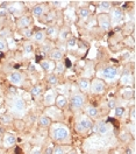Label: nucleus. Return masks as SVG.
Returning a JSON list of instances; mask_svg holds the SVG:
<instances>
[{
	"instance_id": "nucleus-8",
	"label": "nucleus",
	"mask_w": 136,
	"mask_h": 154,
	"mask_svg": "<svg viewBox=\"0 0 136 154\" xmlns=\"http://www.w3.org/2000/svg\"><path fill=\"white\" fill-rule=\"evenodd\" d=\"M123 18V13H122V11L120 10V8H112L111 10V23H114V25H117L119 23V21H121Z\"/></svg>"
},
{
	"instance_id": "nucleus-31",
	"label": "nucleus",
	"mask_w": 136,
	"mask_h": 154,
	"mask_svg": "<svg viewBox=\"0 0 136 154\" xmlns=\"http://www.w3.org/2000/svg\"><path fill=\"white\" fill-rule=\"evenodd\" d=\"M76 46H77V40H76V38H68V41H67V47H68L69 49L75 48Z\"/></svg>"
},
{
	"instance_id": "nucleus-18",
	"label": "nucleus",
	"mask_w": 136,
	"mask_h": 154,
	"mask_svg": "<svg viewBox=\"0 0 136 154\" xmlns=\"http://www.w3.org/2000/svg\"><path fill=\"white\" fill-rule=\"evenodd\" d=\"M90 81L87 78H79L78 79V88L81 91H88L90 90Z\"/></svg>"
},
{
	"instance_id": "nucleus-6",
	"label": "nucleus",
	"mask_w": 136,
	"mask_h": 154,
	"mask_svg": "<svg viewBox=\"0 0 136 154\" xmlns=\"http://www.w3.org/2000/svg\"><path fill=\"white\" fill-rule=\"evenodd\" d=\"M102 77L107 81H114L117 77V70L114 67H107L102 70Z\"/></svg>"
},
{
	"instance_id": "nucleus-22",
	"label": "nucleus",
	"mask_w": 136,
	"mask_h": 154,
	"mask_svg": "<svg viewBox=\"0 0 136 154\" xmlns=\"http://www.w3.org/2000/svg\"><path fill=\"white\" fill-rule=\"evenodd\" d=\"M40 66H41V68H42L44 71H51V70L55 68V64L51 63V62L48 61V60H43V61H41V62H40Z\"/></svg>"
},
{
	"instance_id": "nucleus-15",
	"label": "nucleus",
	"mask_w": 136,
	"mask_h": 154,
	"mask_svg": "<svg viewBox=\"0 0 136 154\" xmlns=\"http://www.w3.org/2000/svg\"><path fill=\"white\" fill-rule=\"evenodd\" d=\"M49 58L54 60V61H61L63 58V53L61 49H51L49 53Z\"/></svg>"
},
{
	"instance_id": "nucleus-41",
	"label": "nucleus",
	"mask_w": 136,
	"mask_h": 154,
	"mask_svg": "<svg viewBox=\"0 0 136 154\" xmlns=\"http://www.w3.org/2000/svg\"><path fill=\"white\" fill-rule=\"evenodd\" d=\"M68 34H69V32H68V30H62L61 33H58L59 38H61V40H63V38H67V36H68Z\"/></svg>"
},
{
	"instance_id": "nucleus-47",
	"label": "nucleus",
	"mask_w": 136,
	"mask_h": 154,
	"mask_svg": "<svg viewBox=\"0 0 136 154\" xmlns=\"http://www.w3.org/2000/svg\"><path fill=\"white\" fill-rule=\"evenodd\" d=\"M29 69H30V71H35V70H36V68L34 67V66H30Z\"/></svg>"
},
{
	"instance_id": "nucleus-42",
	"label": "nucleus",
	"mask_w": 136,
	"mask_h": 154,
	"mask_svg": "<svg viewBox=\"0 0 136 154\" xmlns=\"http://www.w3.org/2000/svg\"><path fill=\"white\" fill-rule=\"evenodd\" d=\"M8 14V11L6 7H2V8H0V17H6Z\"/></svg>"
},
{
	"instance_id": "nucleus-11",
	"label": "nucleus",
	"mask_w": 136,
	"mask_h": 154,
	"mask_svg": "<svg viewBox=\"0 0 136 154\" xmlns=\"http://www.w3.org/2000/svg\"><path fill=\"white\" fill-rule=\"evenodd\" d=\"M55 99H56V94H55V91L50 90V91H48V92L44 95L43 104H44L46 106L52 105V104H54V102H55Z\"/></svg>"
},
{
	"instance_id": "nucleus-10",
	"label": "nucleus",
	"mask_w": 136,
	"mask_h": 154,
	"mask_svg": "<svg viewBox=\"0 0 136 154\" xmlns=\"http://www.w3.org/2000/svg\"><path fill=\"white\" fill-rule=\"evenodd\" d=\"M98 21H99V25L102 29H109L111 27V20H109V17L106 15V14H100L99 18H98Z\"/></svg>"
},
{
	"instance_id": "nucleus-20",
	"label": "nucleus",
	"mask_w": 136,
	"mask_h": 154,
	"mask_svg": "<svg viewBox=\"0 0 136 154\" xmlns=\"http://www.w3.org/2000/svg\"><path fill=\"white\" fill-rule=\"evenodd\" d=\"M39 124H40V126H42V127H50V126H51V119H50L47 115L40 116Z\"/></svg>"
},
{
	"instance_id": "nucleus-28",
	"label": "nucleus",
	"mask_w": 136,
	"mask_h": 154,
	"mask_svg": "<svg viewBox=\"0 0 136 154\" xmlns=\"http://www.w3.org/2000/svg\"><path fill=\"white\" fill-rule=\"evenodd\" d=\"M42 94V87L41 85H35L33 87V89L30 90V95L33 97H37Z\"/></svg>"
},
{
	"instance_id": "nucleus-14",
	"label": "nucleus",
	"mask_w": 136,
	"mask_h": 154,
	"mask_svg": "<svg viewBox=\"0 0 136 154\" xmlns=\"http://www.w3.org/2000/svg\"><path fill=\"white\" fill-rule=\"evenodd\" d=\"M55 103H56L57 109L62 110V109H64L65 106L68 105V98L64 96V95H58V96H56Z\"/></svg>"
},
{
	"instance_id": "nucleus-30",
	"label": "nucleus",
	"mask_w": 136,
	"mask_h": 154,
	"mask_svg": "<svg viewBox=\"0 0 136 154\" xmlns=\"http://www.w3.org/2000/svg\"><path fill=\"white\" fill-rule=\"evenodd\" d=\"M55 70H56V72H57V74H63V72H64V70H65L64 62H62V61L57 62V63L55 64Z\"/></svg>"
},
{
	"instance_id": "nucleus-4",
	"label": "nucleus",
	"mask_w": 136,
	"mask_h": 154,
	"mask_svg": "<svg viewBox=\"0 0 136 154\" xmlns=\"http://www.w3.org/2000/svg\"><path fill=\"white\" fill-rule=\"evenodd\" d=\"M90 88H91V91L96 95H100V94H104L105 90H106V85L105 83L101 81V79H93L92 83L90 84Z\"/></svg>"
},
{
	"instance_id": "nucleus-48",
	"label": "nucleus",
	"mask_w": 136,
	"mask_h": 154,
	"mask_svg": "<svg viewBox=\"0 0 136 154\" xmlns=\"http://www.w3.org/2000/svg\"><path fill=\"white\" fill-rule=\"evenodd\" d=\"M68 154H77V152H76V151H70Z\"/></svg>"
},
{
	"instance_id": "nucleus-16",
	"label": "nucleus",
	"mask_w": 136,
	"mask_h": 154,
	"mask_svg": "<svg viewBox=\"0 0 136 154\" xmlns=\"http://www.w3.org/2000/svg\"><path fill=\"white\" fill-rule=\"evenodd\" d=\"M44 33H46V36H49L50 38H56L58 36V28L56 26H49Z\"/></svg>"
},
{
	"instance_id": "nucleus-40",
	"label": "nucleus",
	"mask_w": 136,
	"mask_h": 154,
	"mask_svg": "<svg viewBox=\"0 0 136 154\" xmlns=\"http://www.w3.org/2000/svg\"><path fill=\"white\" fill-rule=\"evenodd\" d=\"M30 154H42V151H41V147H34L33 149H31V152H30Z\"/></svg>"
},
{
	"instance_id": "nucleus-46",
	"label": "nucleus",
	"mask_w": 136,
	"mask_h": 154,
	"mask_svg": "<svg viewBox=\"0 0 136 154\" xmlns=\"http://www.w3.org/2000/svg\"><path fill=\"white\" fill-rule=\"evenodd\" d=\"M52 4L55 5V6H59V4H63L62 1H52Z\"/></svg>"
},
{
	"instance_id": "nucleus-35",
	"label": "nucleus",
	"mask_w": 136,
	"mask_h": 154,
	"mask_svg": "<svg viewBox=\"0 0 136 154\" xmlns=\"http://www.w3.org/2000/svg\"><path fill=\"white\" fill-rule=\"evenodd\" d=\"M133 95H134V92H133L130 89H125V90H123V92H122V97H123V98H126V99L132 98Z\"/></svg>"
},
{
	"instance_id": "nucleus-36",
	"label": "nucleus",
	"mask_w": 136,
	"mask_h": 154,
	"mask_svg": "<svg viewBox=\"0 0 136 154\" xmlns=\"http://www.w3.org/2000/svg\"><path fill=\"white\" fill-rule=\"evenodd\" d=\"M22 35H23L25 38H31V36H33V32H31L29 28H25V29H22Z\"/></svg>"
},
{
	"instance_id": "nucleus-17",
	"label": "nucleus",
	"mask_w": 136,
	"mask_h": 154,
	"mask_svg": "<svg viewBox=\"0 0 136 154\" xmlns=\"http://www.w3.org/2000/svg\"><path fill=\"white\" fill-rule=\"evenodd\" d=\"M132 79H133V76L130 75V72L129 71H125L121 75V77H120V83L122 85H129L132 83Z\"/></svg>"
},
{
	"instance_id": "nucleus-3",
	"label": "nucleus",
	"mask_w": 136,
	"mask_h": 154,
	"mask_svg": "<svg viewBox=\"0 0 136 154\" xmlns=\"http://www.w3.org/2000/svg\"><path fill=\"white\" fill-rule=\"evenodd\" d=\"M70 103H71V107L75 109V110L81 109L84 106V103H85V97H84V95H81L79 92L78 94H73L71 96Z\"/></svg>"
},
{
	"instance_id": "nucleus-29",
	"label": "nucleus",
	"mask_w": 136,
	"mask_h": 154,
	"mask_svg": "<svg viewBox=\"0 0 136 154\" xmlns=\"http://www.w3.org/2000/svg\"><path fill=\"white\" fill-rule=\"evenodd\" d=\"M47 116L48 117H51V116H57V118H59L61 116V111L57 107H50L48 111H47Z\"/></svg>"
},
{
	"instance_id": "nucleus-24",
	"label": "nucleus",
	"mask_w": 136,
	"mask_h": 154,
	"mask_svg": "<svg viewBox=\"0 0 136 154\" xmlns=\"http://www.w3.org/2000/svg\"><path fill=\"white\" fill-rule=\"evenodd\" d=\"M43 13H44V7L42 5H36L33 8V15L36 18H40L41 15H43Z\"/></svg>"
},
{
	"instance_id": "nucleus-2",
	"label": "nucleus",
	"mask_w": 136,
	"mask_h": 154,
	"mask_svg": "<svg viewBox=\"0 0 136 154\" xmlns=\"http://www.w3.org/2000/svg\"><path fill=\"white\" fill-rule=\"evenodd\" d=\"M92 127H93V123H92L91 118H88V117L79 118L77 124H76V130L79 133H85V132H87L88 130H91Z\"/></svg>"
},
{
	"instance_id": "nucleus-37",
	"label": "nucleus",
	"mask_w": 136,
	"mask_h": 154,
	"mask_svg": "<svg viewBox=\"0 0 136 154\" xmlns=\"http://www.w3.org/2000/svg\"><path fill=\"white\" fill-rule=\"evenodd\" d=\"M52 154H65V149L63 147H56L52 149Z\"/></svg>"
},
{
	"instance_id": "nucleus-5",
	"label": "nucleus",
	"mask_w": 136,
	"mask_h": 154,
	"mask_svg": "<svg viewBox=\"0 0 136 154\" xmlns=\"http://www.w3.org/2000/svg\"><path fill=\"white\" fill-rule=\"evenodd\" d=\"M8 81H10L13 85L20 87L23 83V75L20 71H13L10 76H8Z\"/></svg>"
},
{
	"instance_id": "nucleus-38",
	"label": "nucleus",
	"mask_w": 136,
	"mask_h": 154,
	"mask_svg": "<svg viewBox=\"0 0 136 154\" xmlns=\"http://www.w3.org/2000/svg\"><path fill=\"white\" fill-rule=\"evenodd\" d=\"M7 49V45L5 42V40L0 38V50H6Z\"/></svg>"
},
{
	"instance_id": "nucleus-21",
	"label": "nucleus",
	"mask_w": 136,
	"mask_h": 154,
	"mask_svg": "<svg viewBox=\"0 0 136 154\" xmlns=\"http://www.w3.org/2000/svg\"><path fill=\"white\" fill-rule=\"evenodd\" d=\"M7 11H8V13L13 14V15H20L21 12H22V8H21L20 4H14V5L8 6V7H7Z\"/></svg>"
},
{
	"instance_id": "nucleus-32",
	"label": "nucleus",
	"mask_w": 136,
	"mask_h": 154,
	"mask_svg": "<svg viewBox=\"0 0 136 154\" xmlns=\"http://www.w3.org/2000/svg\"><path fill=\"white\" fill-rule=\"evenodd\" d=\"M0 120H1L2 124H10L12 120H13V118H12V116L10 115H4V116H1Z\"/></svg>"
},
{
	"instance_id": "nucleus-26",
	"label": "nucleus",
	"mask_w": 136,
	"mask_h": 154,
	"mask_svg": "<svg viewBox=\"0 0 136 154\" xmlns=\"http://www.w3.org/2000/svg\"><path fill=\"white\" fill-rule=\"evenodd\" d=\"M98 7L100 11H109L112 8V2L111 1H100Z\"/></svg>"
},
{
	"instance_id": "nucleus-27",
	"label": "nucleus",
	"mask_w": 136,
	"mask_h": 154,
	"mask_svg": "<svg viewBox=\"0 0 136 154\" xmlns=\"http://www.w3.org/2000/svg\"><path fill=\"white\" fill-rule=\"evenodd\" d=\"M90 14H91V12L86 7H83V8H80V11H79V18L83 20L87 19L88 17H90Z\"/></svg>"
},
{
	"instance_id": "nucleus-25",
	"label": "nucleus",
	"mask_w": 136,
	"mask_h": 154,
	"mask_svg": "<svg viewBox=\"0 0 136 154\" xmlns=\"http://www.w3.org/2000/svg\"><path fill=\"white\" fill-rule=\"evenodd\" d=\"M47 82H48L50 85H57L58 84V77L55 74H50L47 77Z\"/></svg>"
},
{
	"instance_id": "nucleus-33",
	"label": "nucleus",
	"mask_w": 136,
	"mask_h": 154,
	"mask_svg": "<svg viewBox=\"0 0 136 154\" xmlns=\"http://www.w3.org/2000/svg\"><path fill=\"white\" fill-rule=\"evenodd\" d=\"M123 113H125V109H123L122 106H117V107H115V110H114L115 117H122Z\"/></svg>"
},
{
	"instance_id": "nucleus-23",
	"label": "nucleus",
	"mask_w": 136,
	"mask_h": 154,
	"mask_svg": "<svg viewBox=\"0 0 136 154\" xmlns=\"http://www.w3.org/2000/svg\"><path fill=\"white\" fill-rule=\"evenodd\" d=\"M33 40L35 41V42H39V43H42L43 41H44V38H46V33L44 32H42V30H39V32H36L35 34H33Z\"/></svg>"
},
{
	"instance_id": "nucleus-19",
	"label": "nucleus",
	"mask_w": 136,
	"mask_h": 154,
	"mask_svg": "<svg viewBox=\"0 0 136 154\" xmlns=\"http://www.w3.org/2000/svg\"><path fill=\"white\" fill-rule=\"evenodd\" d=\"M85 113L87 116L88 118H94V117H97L98 116V109L96 106L93 105H87L85 107Z\"/></svg>"
},
{
	"instance_id": "nucleus-44",
	"label": "nucleus",
	"mask_w": 136,
	"mask_h": 154,
	"mask_svg": "<svg viewBox=\"0 0 136 154\" xmlns=\"http://www.w3.org/2000/svg\"><path fill=\"white\" fill-rule=\"evenodd\" d=\"M46 154H52V148H51V147H48V148L46 149Z\"/></svg>"
},
{
	"instance_id": "nucleus-49",
	"label": "nucleus",
	"mask_w": 136,
	"mask_h": 154,
	"mask_svg": "<svg viewBox=\"0 0 136 154\" xmlns=\"http://www.w3.org/2000/svg\"><path fill=\"white\" fill-rule=\"evenodd\" d=\"M98 154H105V153H98Z\"/></svg>"
},
{
	"instance_id": "nucleus-45",
	"label": "nucleus",
	"mask_w": 136,
	"mask_h": 154,
	"mask_svg": "<svg viewBox=\"0 0 136 154\" xmlns=\"http://www.w3.org/2000/svg\"><path fill=\"white\" fill-rule=\"evenodd\" d=\"M130 130H132V133H133V134H135V125H134V124L132 125V127H130Z\"/></svg>"
},
{
	"instance_id": "nucleus-34",
	"label": "nucleus",
	"mask_w": 136,
	"mask_h": 154,
	"mask_svg": "<svg viewBox=\"0 0 136 154\" xmlns=\"http://www.w3.org/2000/svg\"><path fill=\"white\" fill-rule=\"evenodd\" d=\"M23 50L26 54H31L33 53V45L30 42H26L25 46H23Z\"/></svg>"
},
{
	"instance_id": "nucleus-7",
	"label": "nucleus",
	"mask_w": 136,
	"mask_h": 154,
	"mask_svg": "<svg viewBox=\"0 0 136 154\" xmlns=\"http://www.w3.org/2000/svg\"><path fill=\"white\" fill-rule=\"evenodd\" d=\"M12 109L15 111V112H23L25 111V109H26V103H25V100L22 99V98H20V97H16V98H14L13 99V102H12Z\"/></svg>"
},
{
	"instance_id": "nucleus-39",
	"label": "nucleus",
	"mask_w": 136,
	"mask_h": 154,
	"mask_svg": "<svg viewBox=\"0 0 136 154\" xmlns=\"http://www.w3.org/2000/svg\"><path fill=\"white\" fill-rule=\"evenodd\" d=\"M108 107H109V109H115V107H117V103H115L114 99H109V100H108Z\"/></svg>"
},
{
	"instance_id": "nucleus-12",
	"label": "nucleus",
	"mask_w": 136,
	"mask_h": 154,
	"mask_svg": "<svg viewBox=\"0 0 136 154\" xmlns=\"http://www.w3.org/2000/svg\"><path fill=\"white\" fill-rule=\"evenodd\" d=\"M94 131L100 135H105L109 131V126L107 125L106 123H104V122H100V123H98L97 125L94 126Z\"/></svg>"
},
{
	"instance_id": "nucleus-9",
	"label": "nucleus",
	"mask_w": 136,
	"mask_h": 154,
	"mask_svg": "<svg viewBox=\"0 0 136 154\" xmlns=\"http://www.w3.org/2000/svg\"><path fill=\"white\" fill-rule=\"evenodd\" d=\"M15 144H16V137L15 135L12 134V133L5 134L4 139H2V145H4L5 148H10Z\"/></svg>"
},
{
	"instance_id": "nucleus-1",
	"label": "nucleus",
	"mask_w": 136,
	"mask_h": 154,
	"mask_svg": "<svg viewBox=\"0 0 136 154\" xmlns=\"http://www.w3.org/2000/svg\"><path fill=\"white\" fill-rule=\"evenodd\" d=\"M69 128L63 124H59L56 123L50 127V137L55 140V141H58V143H63L65 140L69 139Z\"/></svg>"
},
{
	"instance_id": "nucleus-13",
	"label": "nucleus",
	"mask_w": 136,
	"mask_h": 154,
	"mask_svg": "<svg viewBox=\"0 0 136 154\" xmlns=\"http://www.w3.org/2000/svg\"><path fill=\"white\" fill-rule=\"evenodd\" d=\"M29 25H30V18L27 17V15H22V17L18 20V22H16V26H18V28H20V29L28 28Z\"/></svg>"
},
{
	"instance_id": "nucleus-43",
	"label": "nucleus",
	"mask_w": 136,
	"mask_h": 154,
	"mask_svg": "<svg viewBox=\"0 0 136 154\" xmlns=\"http://www.w3.org/2000/svg\"><path fill=\"white\" fill-rule=\"evenodd\" d=\"M130 119H132L133 122L135 120V109H134V107L132 109V112H130Z\"/></svg>"
}]
</instances>
